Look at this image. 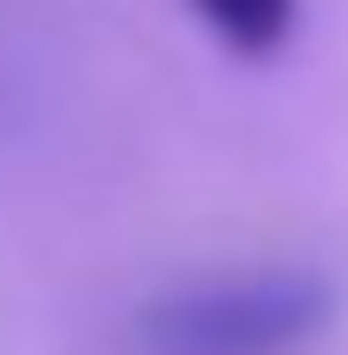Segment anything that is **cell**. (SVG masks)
Segmentation results:
<instances>
[{"label":"cell","instance_id":"obj_1","mask_svg":"<svg viewBox=\"0 0 348 355\" xmlns=\"http://www.w3.org/2000/svg\"><path fill=\"white\" fill-rule=\"evenodd\" d=\"M333 308L340 292L317 268H254L167 292L158 308H142L135 340L142 355H293L333 324Z\"/></svg>","mask_w":348,"mask_h":355},{"label":"cell","instance_id":"obj_2","mask_svg":"<svg viewBox=\"0 0 348 355\" xmlns=\"http://www.w3.org/2000/svg\"><path fill=\"white\" fill-rule=\"evenodd\" d=\"M293 8L301 0H198V16H206V32L222 48L238 55H270L285 32H293Z\"/></svg>","mask_w":348,"mask_h":355}]
</instances>
